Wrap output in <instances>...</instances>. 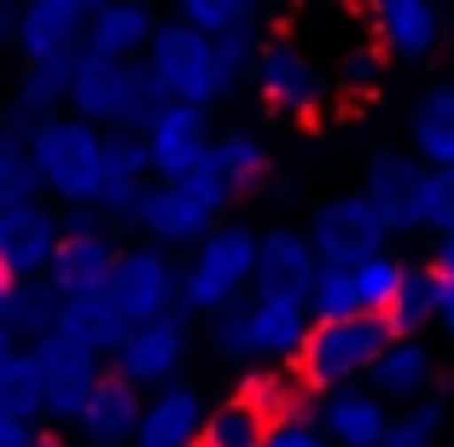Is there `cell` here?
<instances>
[{
  "instance_id": "1",
  "label": "cell",
  "mask_w": 454,
  "mask_h": 447,
  "mask_svg": "<svg viewBox=\"0 0 454 447\" xmlns=\"http://www.w3.org/2000/svg\"><path fill=\"white\" fill-rule=\"evenodd\" d=\"M169 105L163 88L152 81L146 58H106L76 47L70 58V88H65V111L94 128H122V134H146L152 117Z\"/></svg>"
},
{
  "instance_id": "2",
  "label": "cell",
  "mask_w": 454,
  "mask_h": 447,
  "mask_svg": "<svg viewBox=\"0 0 454 447\" xmlns=\"http://www.w3.org/2000/svg\"><path fill=\"white\" fill-rule=\"evenodd\" d=\"M204 320H210L215 355L245 366H297V349L309 337V308L280 297H239Z\"/></svg>"
},
{
  "instance_id": "3",
  "label": "cell",
  "mask_w": 454,
  "mask_h": 447,
  "mask_svg": "<svg viewBox=\"0 0 454 447\" xmlns=\"http://www.w3.org/2000/svg\"><path fill=\"white\" fill-rule=\"evenodd\" d=\"M29 158H35L47 197H59L65 210H99V192H106V128H94L82 117H47L29 134Z\"/></svg>"
},
{
  "instance_id": "4",
  "label": "cell",
  "mask_w": 454,
  "mask_h": 447,
  "mask_svg": "<svg viewBox=\"0 0 454 447\" xmlns=\"http://www.w3.org/2000/svg\"><path fill=\"white\" fill-rule=\"evenodd\" d=\"M396 331L385 326V314L361 308V314H338V320H309V337L297 349V372H303L309 395H326L338 383H361L373 372V360L385 355V343Z\"/></svg>"
},
{
  "instance_id": "5",
  "label": "cell",
  "mask_w": 454,
  "mask_h": 447,
  "mask_svg": "<svg viewBox=\"0 0 454 447\" xmlns=\"http://www.w3.org/2000/svg\"><path fill=\"white\" fill-rule=\"evenodd\" d=\"M227 204H233L227 186L215 181V169L204 163V169H192V174L152 181L146 197H140V210H134V227H140L152 244H163V250H192L210 227H222Z\"/></svg>"
},
{
  "instance_id": "6",
  "label": "cell",
  "mask_w": 454,
  "mask_h": 447,
  "mask_svg": "<svg viewBox=\"0 0 454 447\" xmlns=\"http://www.w3.org/2000/svg\"><path fill=\"white\" fill-rule=\"evenodd\" d=\"M251 279H256V233L239 221H222L192 244V262L181 267V308L215 314V308L251 297Z\"/></svg>"
},
{
  "instance_id": "7",
  "label": "cell",
  "mask_w": 454,
  "mask_h": 447,
  "mask_svg": "<svg viewBox=\"0 0 454 447\" xmlns=\"http://www.w3.org/2000/svg\"><path fill=\"white\" fill-rule=\"evenodd\" d=\"M146 70L163 88V99H181V105H215L222 99V81H215V53L210 35L192 29L187 18H163L146 41Z\"/></svg>"
},
{
  "instance_id": "8",
  "label": "cell",
  "mask_w": 454,
  "mask_h": 447,
  "mask_svg": "<svg viewBox=\"0 0 454 447\" xmlns=\"http://www.w3.org/2000/svg\"><path fill=\"white\" fill-rule=\"evenodd\" d=\"M99 297L111 303V314L122 320V326H140V320H158L169 314V308H181V267H175V256L163 250V244H134V250L117 256V267H111V279L99 285Z\"/></svg>"
},
{
  "instance_id": "9",
  "label": "cell",
  "mask_w": 454,
  "mask_h": 447,
  "mask_svg": "<svg viewBox=\"0 0 454 447\" xmlns=\"http://www.w3.org/2000/svg\"><path fill=\"white\" fill-rule=\"evenodd\" d=\"M251 88H256V99H262L274 117L303 122V117H315V111H321L333 76H326V70L315 65L303 47H292V41H262L256 70H251Z\"/></svg>"
},
{
  "instance_id": "10",
  "label": "cell",
  "mask_w": 454,
  "mask_h": 447,
  "mask_svg": "<svg viewBox=\"0 0 454 447\" xmlns=\"http://www.w3.org/2000/svg\"><path fill=\"white\" fill-rule=\"evenodd\" d=\"M29 355H35L41 383H47V419L53 424H76L88 389H94L99 372H106V355L88 349V343H76V337H65V331H41V337H29Z\"/></svg>"
},
{
  "instance_id": "11",
  "label": "cell",
  "mask_w": 454,
  "mask_h": 447,
  "mask_svg": "<svg viewBox=\"0 0 454 447\" xmlns=\"http://www.w3.org/2000/svg\"><path fill=\"white\" fill-rule=\"evenodd\" d=\"M367 204L385 215L390 233H431V169L414 151H379L367 163Z\"/></svg>"
},
{
  "instance_id": "12",
  "label": "cell",
  "mask_w": 454,
  "mask_h": 447,
  "mask_svg": "<svg viewBox=\"0 0 454 447\" xmlns=\"http://www.w3.org/2000/svg\"><path fill=\"white\" fill-rule=\"evenodd\" d=\"M385 215L367 204V192H344V197H326L321 210H315V221H309V244H315V256L321 262H338V267H356L367 262V256L385 250Z\"/></svg>"
},
{
  "instance_id": "13",
  "label": "cell",
  "mask_w": 454,
  "mask_h": 447,
  "mask_svg": "<svg viewBox=\"0 0 454 447\" xmlns=\"http://www.w3.org/2000/svg\"><path fill=\"white\" fill-rule=\"evenodd\" d=\"M106 0H18V29L12 47L24 65H65L76 58L82 29Z\"/></svg>"
},
{
  "instance_id": "14",
  "label": "cell",
  "mask_w": 454,
  "mask_h": 447,
  "mask_svg": "<svg viewBox=\"0 0 454 447\" xmlns=\"http://www.w3.org/2000/svg\"><path fill=\"white\" fill-rule=\"evenodd\" d=\"M187 349H192L187 308H169V314H158V320L129 326V337L111 349V366H117L122 378H134L140 389H158V383H169L175 372H181Z\"/></svg>"
},
{
  "instance_id": "15",
  "label": "cell",
  "mask_w": 454,
  "mask_h": 447,
  "mask_svg": "<svg viewBox=\"0 0 454 447\" xmlns=\"http://www.w3.org/2000/svg\"><path fill=\"white\" fill-rule=\"evenodd\" d=\"M122 244L111 238V227H99L88 210H76L65 221V238H59L53 262H47V279H53L59 297H88V290H99L111 279V267H117Z\"/></svg>"
},
{
  "instance_id": "16",
  "label": "cell",
  "mask_w": 454,
  "mask_h": 447,
  "mask_svg": "<svg viewBox=\"0 0 454 447\" xmlns=\"http://www.w3.org/2000/svg\"><path fill=\"white\" fill-rule=\"evenodd\" d=\"M210 105H181V99H169V105L152 117L146 128V158H152V181H169V174H192L210 163Z\"/></svg>"
},
{
  "instance_id": "17",
  "label": "cell",
  "mask_w": 454,
  "mask_h": 447,
  "mask_svg": "<svg viewBox=\"0 0 454 447\" xmlns=\"http://www.w3.org/2000/svg\"><path fill=\"white\" fill-rule=\"evenodd\" d=\"M59 238H65V215H59L53 204H41V197H29V204H6V210H0V262H6L12 279L47 274Z\"/></svg>"
},
{
  "instance_id": "18",
  "label": "cell",
  "mask_w": 454,
  "mask_h": 447,
  "mask_svg": "<svg viewBox=\"0 0 454 447\" xmlns=\"http://www.w3.org/2000/svg\"><path fill=\"white\" fill-rule=\"evenodd\" d=\"M321 274V256L297 227H274L256 238V279L251 297H280V303H309V285Z\"/></svg>"
},
{
  "instance_id": "19",
  "label": "cell",
  "mask_w": 454,
  "mask_h": 447,
  "mask_svg": "<svg viewBox=\"0 0 454 447\" xmlns=\"http://www.w3.org/2000/svg\"><path fill=\"white\" fill-rule=\"evenodd\" d=\"M361 6L373 18L379 53H385L390 65H419V58L437 53V41H442L437 0H361Z\"/></svg>"
},
{
  "instance_id": "20",
  "label": "cell",
  "mask_w": 454,
  "mask_h": 447,
  "mask_svg": "<svg viewBox=\"0 0 454 447\" xmlns=\"http://www.w3.org/2000/svg\"><path fill=\"white\" fill-rule=\"evenodd\" d=\"M140 407H146V389L134 378H122L117 366L99 372V383L82 401V442L88 447H134V424H140Z\"/></svg>"
},
{
  "instance_id": "21",
  "label": "cell",
  "mask_w": 454,
  "mask_h": 447,
  "mask_svg": "<svg viewBox=\"0 0 454 447\" xmlns=\"http://www.w3.org/2000/svg\"><path fill=\"white\" fill-rule=\"evenodd\" d=\"M315 419L333 435V447H379V435H385V424H390V401L367 378L338 383V389L315 395Z\"/></svg>"
},
{
  "instance_id": "22",
  "label": "cell",
  "mask_w": 454,
  "mask_h": 447,
  "mask_svg": "<svg viewBox=\"0 0 454 447\" xmlns=\"http://www.w3.org/2000/svg\"><path fill=\"white\" fill-rule=\"evenodd\" d=\"M204 412H210V401L199 395V383H181V378L158 383V395L140 407L134 447H199Z\"/></svg>"
},
{
  "instance_id": "23",
  "label": "cell",
  "mask_w": 454,
  "mask_h": 447,
  "mask_svg": "<svg viewBox=\"0 0 454 447\" xmlns=\"http://www.w3.org/2000/svg\"><path fill=\"white\" fill-rule=\"evenodd\" d=\"M146 186H152L146 134L106 128V192H99V215H111V221H134Z\"/></svg>"
},
{
  "instance_id": "24",
  "label": "cell",
  "mask_w": 454,
  "mask_h": 447,
  "mask_svg": "<svg viewBox=\"0 0 454 447\" xmlns=\"http://www.w3.org/2000/svg\"><path fill=\"white\" fill-rule=\"evenodd\" d=\"M367 383L385 395L390 407H408V401L431 395V383H437V355H431V343L426 337H390L385 355H379L373 372H367Z\"/></svg>"
},
{
  "instance_id": "25",
  "label": "cell",
  "mask_w": 454,
  "mask_h": 447,
  "mask_svg": "<svg viewBox=\"0 0 454 447\" xmlns=\"http://www.w3.org/2000/svg\"><path fill=\"white\" fill-rule=\"evenodd\" d=\"M152 29H158V12H152L146 0H106L88 18V29H82V47L88 53H106V58H140Z\"/></svg>"
},
{
  "instance_id": "26",
  "label": "cell",
  "mask_w": 454,
  "mask_h": 447,
  "mask_svg": "<svg viewBox=\"0 0 454 447\" xmlns=\"http://www.w3.org/2000/svg\"><path fill=\"white\" fill-rule=\"evenodd\" d=\"M65 88H70V58L65 65H24L12 99H6V122H0V128H12V134L29 140L47 117L65 111Z\"/></svg>"
},
{
  "instance_id": "27",
  "label": "cell",
  "mask_w": 454,
  "mask_h": 447,
  "mask_svg": "<svg viewBox=\"0 0 454 447\" xmlns=\"http://www.w3.org/2000/svg\"><path fill=\"white\" fill-rule=\"evenodd\" d=\"M210 169H215V181L227 186V197H251V192H262V186H268L274 158H268V145L256 140V134L233 128V134H215Z\"/></svg>"
},
{
  "instance_id": "28",
  "label": "cell",
  "mask_w": 454,
  "mask_h": 447,
  "mask_svg": "<svg viewBox=\"0 0 454 447\" xmlns=\"http://www.w3.org/2000/svg\"><path fill=\"white\" fill-rule=\"evenodd\" d=\"M437 303H442V274L431 262L408 267L396 285V297H390L385 308V326L396 331V337H426L431 326H437Z\"/></svg>"
},
{
  "instance_id": "29",
  "label": "cell",
  "mask_w": 454,
  "mask_h": 447,
  "mask_svg": "<svg viewBox=\"0 0 454 447\" xmlns=\"http://www.w3.org/2000/svg\"><path fill=\"white\" fill-rule=\"evenodd\" d=\"M414 158L426 169H454V81L419 93L414 105Z\"/></svg>"
},
{
  "instance_id": "30",
  "label": "cell",
  "mask_w": 454,
  "mask_h": 447,
  "mask_svg": "<svg viewBox=\"0 0 454 447\" xmlns=\"http://www.w3.org/2000/svg\"><path fill=\"white\" fill-rule=\"evenodd\" d=\"M268 430H274V419H268L245 389H233L227 401H215V407L204 412L199 447H268Z\"/></svg>"
},
{
  "instance_id": "31",
  "label": "cell",
  "mask_w": 454,
  "mask_h": 447,
  "mask_svg": "<svg viewBox=\"0 0 454 447\" xmlns=\"http://www.w3.org/2000/svg\"><path fill=\"white\" fill-rule=\"evenodd\" d=\"M53 331H65V337L88 343V349H99V355H111V349L129 337V326L111 314V303L99 297V290H88V297H70V303L59 308V326H53Z\"/></svg>"
},
{
  "instance_id": "32",
  "label": "cell",
  "mask_w": 454,
  "mask_h": 447,
  "mask_svg": "<svg viewBox=\"0 0 454 447\" xmlns=\"http://www.w3.org/2000/svg\"><path fill=\"white\" fill-rule=\"evenodd\" d=\"M268 419H292V412H309V383L297 366H251L239 383Z\"/></svg>"
},
{
  "instance_id": "33",
  "label": "cell",
  "mask_w": 454,
  "mask_h": 447,
  "mask_svg": "<svg viewBox=\"0 0 454 447\" xmlns=\"http://www.w3.org/2000/svg\"><path fill=\"white\" fill-rule=\"evenodd\" d=\"M0 412L29 419V424L47 419V383H41V366H35V355H29V343L0 366Z\"/></svg>"
},
{
  "instance_id": "34",
  "label": "cell",
  "mask_w": 454,
  "mask_h": 447,
  "mask_svg": "<svg viewBox=\"0 0 454 447\" xmlns=\"http://www.w3.org/2000/svg\"><path fill=\"white\" fill-rule=\"evenodd\" d=\"M210 53H215V81H222V93H233L239 81H251L256 53H262V35H256L251 18H239V24H227V29L210 35Z\"/></svg>"
},
{
  "instance_id": "35",
  "label": "cell",
  "mask_w": 454,
  "mask_h": 447,
  "mask_svg": "<svg viewBox=\"0 0 454 447\" xmlns=\"http://www.w3.org/2000/svg\"><path fill=\"white\" fill-rule=\"evenodd\" d=\"M59 308H65V297L53 290V279H47V274L18 279L12 320H6V326H12V331H24V343H29V337H41V331H53V326H59Z\"/></svg>"
},
{
  "instance_id": "36",
  "label": "cell",
  "mask_w": 454,
  "mask_h": 447,
  "mask_svg": "<svg viewBox=\"0 0 454 447\" xmlns=\"http://www.w3.org/2000/svg\"><path fill=\"white\" fill-rule=\"evenodd\" d=\"M41 197V174H35V158H29V140L12 128H0V210L6 204H29Z\"/></svg>"
},
{
  "instance_id": "37",
  "label": "cell",
  "mask_w": 454,
  "mask_h": 447,
  "mask_svg": "<svg viewBox=\"0 0 454 447\" xmlns=\"http://www.w3.org/2000/svg\"><path fill=\"white\" fill-rule=\"evenodd\" d=\"M309 320H338V314H361V290H356V267L321 262L315 285H309Z\"/></svg>"
},
{
  "instance_id": "38",
  "label": "cell",
  "mask_w": 454,
  "mask_h": 447,
  "mask_svg": "<svg viewBox=\"0 0 454 447\" xmlns=\"http://www.w3.org/2000/svg\"><path fill=\"white\" fill-rule=\"evenodd\" d=\"M437 430H442V401L437 395H419L402 412H390L379 447H437Z\"/></svg>"
},
{
  "instance_id": "39",
  "label": "cell",
  "mask_w": 454,
  "mask_h": 447,
  "mask_svg": "<svg viewBox=\"0 0 454 447\" xmlns=\"http://www.w3.org/2000/svg\"><path fill=\"white\" fill-rule=\"evenodd\" d=\"M402 274H408V262H396L390 250L367 256V262H356V290H361V308H373V314H385L390 297H396Z\"/></svg>"
},
{
  "instance_id": "40",
  "label": "cell",
  "mask_w": 454,
  "mask_h": 447,
  "mask_svg": "<svg viewBox=\"0 0 454 447\" xmlns=\"http://www.w3.org/2000/svg\"><path fill=\"white\" fill-rule=\"evenodd\" d=\"M175 18H187L192 29L215 35V29H227V24H239V18H251V6H245V0H175Z\"/></svg>"
},
{
  "instance_id": "41",
  "label": "cell",
  "mask_w": 454,
  "mask_h": 447,
  "mask_svg": "<svg viewBox=\"0 0 454 447\" xmlns=\"http://www.w3.org/2000/svg\"><path fill=\"white\" fill-rule=\"evenodd\" d=\"M268 447H333V435L321 430V419H315V407H309V412H292V419H274Z\"/></svg>"
},
{
  "instance_id": "42",
  "label": "cell",
  "mask_w": 454,
  "mask_h": 447,
  "mask_svg": "<svg viewBox=\"0 0 454 447\" xmlns=\"http://www.w3.org/2000/svg\"><path fill=\"white\" fill-rule=\"evenodd\" d=\"M379 76H385V53H373V47H356V53L344 58V70H338V81L356 93H373Z\"/></svg>"
},
{
  "instance_id": "43",
  "label": "cell",
  "mask_w": 454,
  "mask_h": 447,
  "mask_svg": "<svg viewBox=\"0 0 454 447\" xmlns=\"http://www.w3.org/2000/svg\"><path fill=\"white\" fill-rule=\"evenodd\" d=\"M29 435H35V424H29V419L0 412V447H29Z\"/></svg>"
},
{
  "instance_id": "44",
  "label": "cell",
  "mask_w": 454,
  "mask_h": 447,
  "mask_svg": "<svg viewBox=\"0 0 454 447\" xmlns=\"http://www.w3.org/2000/svg\"><path fill=\"white\" fill-rule=\"evenodd\" d=\"M431 331H442V343H454V285L442 279V303H437V326Z\"/></svg>"
},
{
  "instance_id": "45",
  "label": "cell",
  "mask_w": 454,
  "mask_h": 447,
  "mask_svg": "<svg viewBox=\"0 0 454 447\" xmlns=\"http://www.w3.org/2000/svg\"><path fill=\"white\" fill-rule=\"evenodd\" d=\"M431 267L454 285V233H437V256H431Z\"/></svg>"
},
{
  "instance_id": "46",
  "label": "cell",
  "mask_w": 454,
  "mask_h": 447,
  "mask_svg": "<svg viewBox=\"0 0 454 447\" xmlns=\"http://www.w3.org/2000/svg\"><path fill=\"white\" fill-rule=\"evenodd\" d=\"M12 297H18V279L6 274V262H0V326L12 320Z\"/></svg>"
},
{
  "instance_id": "47",
  "label": "cell",
  "mask_w": 454,
  "mask_h": 447,
  "mask_svg": "<svg viewBox=\"0 0 454 447\" xmlns=\"http://www.w3.org/2000/svg\"><path fill=\"white\" fill-rule=\"evenodd\" d=\"M18 349H24V331H12V326H0V366H6V360H12Z\"/></svg>"
},
{
  "instance_id": "48",
  "label": "cell",
  "mask_w": 454,
  "mask_h": 447,
  "mask_svg": "<svg viewBox=\"0 0 454 447\" xmlns=\"http://www.w3.org/2000/svg\"><path fill=\"white\" fill-rule=\"evenodd\" d=\"M29 447H70V442H65V435H53V430H35V435H29Z\"/></svg>"
},
{
  "instance_id": "49",
  "label": "cell",
  "mask_w": 454,
  "mask_h": 447,
  "mask_svg": "<svg viewBox=\"0 0 454 447\" xmlns=\"http://www.w3.org/2000/svg\"><path fill=\"white\" fill-rule=\"evenodd\" d=\"M449 233H454V215H449Z\"/></svg>"
},
{
  "instance_id": "50",
  "label": "cell",
  "mask_w": 454,
  "mask_h": 447,
  "mask_svg": "<svg viewBox=\"0 0 454 447\" xmlns=\"http://www.w3.org/2000/svg\"><path fill=\"white\" fill-rule=\"evenodd\" d=\"M245 6H256V0H245Z\"/></svg>"
}]
</instances>
